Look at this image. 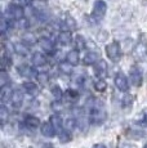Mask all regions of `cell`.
<instances>
[{
    "mask_svg": "<svg viewBox=\"0 0 147 148\" xmlns=\"http://www.w3.org/2000/svg\"><path fill=\"white\" fill-rule=\"evenodd\" d=\"M22 42H23L25 45H35L36 42H38V38H36L35 34L32 32H26L23 36H22Z\"/></svg>",
    "mask_w": 147,
    "mask_h": 148,
    "instance_id": "7402d4cb",
    "label": "cell"
},
{
    "mask_svg": "<svg viewBox=\"0 0 147 148\" xmlns=\"http://www.w3.org/2000/svg\"><path fill=\"white\" fill-rule=\"evenodd\" d=\"M23 90L27 93L31 97H35V95H38V93H39V88H38V85L35 84V82H32V81H26V82H23Z\"/></svg>",
    "mask_w": 147,
    "mask_h": 148,
    "instance_id": "9a60e30c",
    "label": "cell"
},
{
    "mask_svg": "<svg viewBox=\"0 0 147 148\" xmlns=\"http://www.w3.org/2000/svg\"><path fill=\"white\" fill-rule=\"evenodd\" d=\"M10 26H12L10 21H9V19H8L5 16H3V18H1V32H3V35L7 32L8 28H10Z\"/></svg>",
    "mask_w": 147,
    "mask_h": 148,
    "instance_id": "1f68e13d",
    "label": "cell"
},
{
    "mask_svg": "<svg viewBox=\"0 0 147 148\" xmlns=\"http://www.w3.org/2000/svg\"><path fill=\"white\" fill-rule=\"evenodd\" d=\"M40 132L45 138H53V136L56 135L57 130L54 129L52 122H43V125H41V127H40Z\"/></svg>",
    "mask_w": 147,
    "mask_h": 148,
    "instance_id": "8fae6325",
    "label": "cell"
},
{
    "mask_svg": "<svg viewBox=\"0 0 147 148\" xmlns=\"http://www.w3.org/2000/svg\"><path fill=\"white\" fill-rule=\"evenodd\" d=\"M106 88H107V84L103 79H98V80L94 81V89L97 90V92H104Z\"/></svg>",
    "mask_w": 147,
    "mask_h": 148,
    "instance_id": "4316f807",
    "label": "cell"
},
{
    "mask_svg": "<svg viewBox=\"0 0 147 148\" xmlns=\"http://www.w3.org/2000/svg\"><path fill=\"white\" fill-rule=\"evenodd\" d=\"M9 80L10 77L8 76L7 71H1V73H0V86L1 88H5L9 85Z\"/></svg>",
    "mask_w": 147,
    "mask_h": 148,
    "instance_id": "484cf974",
    "label": "cell"
},
{
    "mask_svg": "<svg viewBox=\"0 0 147 148\" xmlns=\"http://www.w3.org/2000/svg\"><path fill=\"white\" fill-rule=\"evenodd\" d=\"M32 64L36 67H41V66H45L47 64V58H45L44 54H41L40 52H36L32 54Z\"/></svg>",
    "mask_w": 147,
    "mask_h": 148,
    "instance_id": "2e32d148",
    "label": "cell"
},
{
    "mask_svg": "<svg viewBox=\"0 0 147 148\" xmlns=\"http://www.w3.org/2000/svg\"><path fill=\"white\" fill-rule=\"evenodd\" d=\"M142 80H143V75L141 72L139 68L137 67H133L131 70V81L134 86H139L142 84Z\"/></svg>",
    "mask_w": 147,
    "mask_h": 148,
    "instance_id": "30bf717a",
    "label": "cell"
},
{
    "mask_svg": "<svg viewBox=\"0 0 147 148\" xmlns=\"http://www.w3.org/2000/svg\"><path fill=\"white\" fill-rule=\"evenodd\" d=\"M143 124L147 125V110L143 111Z\"/></svg>",
    "mask_w": 147,
    "mask_h": 148,
    "instance_id": "74e56055",
    "label": "cell"
},
{
    "mask_svg": "<svg viewBox=\"0 0 147 148\" xmlns=\"http://www.w3.org/2000/svg\"><path fill=\"white\" fill-rule=\"evenodd\" d=\"M0 120H1L3 124H5L8 120V110L5 107V104H1V107H0Z\"/></svg>",
    "mask_w": 147,
    "mask_h": 148,
    "instance_id": "d6a6232c",
    "label": "cell"
},
{
    "mask_svg": "<svg viewBox=\"0 0 147 148\" xmlns=\"http://www.w3.org/2000/svg\"><path fill=\"white\" fill-rule=\"evenodd\" d=\"M31 5H32L35 13H40V12H45L47 10L48 1L47 0H32Z\"/></svg>",
    "mask_w": 147,
    "mask_h": 148,
    "instance_id": "e0dca14e",
    "label": "cell"
},
{
    "mask_svg": "<svg viewBox=\"0 0 147 148\" xmlns=\"http://www.w3.org/2000/svg\"><path fill=\"white\" fill-rule=\"evenodd\" d=\"M76 124H78V120H76L75 117H69L67 120H65L63 127H65V130H67V132H71L74 127L76 126Z\"/></svg>",
    "mask_w": 147,
    "mask_h": 148,
    "instance_id": "d4e9b609",
    "label": "cell"
},
{
    "mask_svg": "<svg viewBox=\"0 0 147 148\" xmlns=\"http://www.w3.org/2000/svg\"><path fill=\"white\" fill-rule=\"evenodd\" d=\"M63 23H65V27L69 28V31H75L76 27H78L76 21L70 16V14H66V18H63Z\"/></svg>",
    "mask_w": 147,
    "mask_h": 148,
    "instance_id": "603a6c76",
    "label": "cell"
},
{
    "mask_svg": "<svg viewBox=\"0 0 147 148\" xmlns=\"http://www.w3.org/2000/svg\"><path fill=\"white\" fill-rule=\"evenodd\" d=\"M107 10V4L103 1V0H97L93 4V10H92V18L95 19V23L100 22L101 19L104 17Z\"/></svg>",
    "mask_w": 147,
    "mask_h": 148,
    "instance_id": "7a4b0ae2",
    "label": "cell"
},
{
    "mask_svg": "<svg viewBox=\"0 0 147 148\" xmlns=\"http://www.w3.org/2000/svg\"><path fill=\"white\" fill-rule=\"evenodd\" d=\"M36 77H38V80H39V82H40V84H47L48 82V80H49V75H48L47 72H41V73H38V76H36Z\"/></svg>",
    "mask_w": 147,
    "mask_h": 148,
    "instance_id": "e575fe53",
    "label": "cell"
},
{
    "mask_svg": "<svg viewBox=\"0 0 147 148\" xmlns=\"http://www.w3.org/2000/svg\"><path fill=\"white\" fill-rule=\"evenodd\" d=\"M12 94H13V92L10 90L9 85H8V86H5V88H1V92H0V99H1V103L5 104L8 101L10 102Z\"/></svg>",
    "mask_w": 147,
    "mask_h": 148,
    "instance_id": "44dd1931",
    "label": "cell"
},
{
    "mask_svg": "<svg viewBox=\"0 0 147 148\" xmlns=\"http://www.w3.org/2000/svg\"><path fill=\"white\" fill-rule=\"evenodd\" d=\"M14 50L18 56H26V54H29V49H27V47L23 44V42H22V44L21 42L14 44Z\"/></svg>",
    "mask_w": 147,
    "mask_h": 148,
    "instance_id": "cb8c5ba5",
    "label": "cell"
},
{
    "mask_svg": "<svg viewBox=\"0 0 147 148\" xmlns=\"http://www.w3.org/2000/svg\"><path fill=\"white\" fill-rule=\"evenodd\" d=\"M106 120V111L101 104H93L89 111V121L92 124L100 125Z\"/></svg>",
    "mask_w": 147,
    "mask_h": 148,
    "instance_id": "6da1fadb",
    "label": "cell"
},
{
    "mask_svg": "<svg viewBox=\"0 0 147 148\" xmlns=\"http://www.w3.org/2000/svg\"><path fill=\"white\" fill-rule=\"evenodd\" d=\"M59 68H61V72L66 73V75H71L72 73V66L69 62H62V63L59 64Z\"/></svg>",
    "mask_w": 147,
    "mask_h": 148,
    "instance_id": "f546056e",
    "label": "cell"
},
{
    "mask_svg": "<svg viewBox=\"0 0 147 148\" xmlns=\"http://www.w3.org/2000/svg\"><path fill=\"white\" fill-rule=\"evenodd\" d=\"M75 42H76V49H83V48L87 47V39L81 35H78L75 38Z\"/></svg>",
    "mask_w": 147,
    "mask_h": 148,
    "instance_id": "83f0119b",
    "label": "cell"
},
{
    "mask_svg": "<svg viewBox=\"0 0 147 148\" xmlns=\"http://www.w3.org/2000/svg\"><path fill=\"white\" fill-rule=\"evenodd\" d=\"M84 64L87 66H95V64L100 62V54L95 53V52H89L84 56V59H83Z\"/></svg>",
    "mask_w": 147,
    "mask_h": 148,
    "instance_id": "7c38bea8",
    "label": "cell"
},
{
    "mask_svg": "<svg viewBox=\"0 0 147 148\" xmlns=\"http://www.w3.org/2000/svg\"><path fill=\"white\" fill-rule=\"evenodd\" d=\"M133 57L139 62L146 61L147 59V42L138 41L135 44V47L133 48Z\"/></svg>",
    "mask_w": 147,
    "mask_h": 148,
    "instance_id": "3957f363",
    "label": "cell"
},
{
    "mask_svg": "<svg viewBox=\"0 0 147 148\" xmlns=\"http://www.w3.org/2000/svg\"><path fill=\"white\" fill-rule=\"evenodd\" d=\"M7 14L9 18L16 19V21H22L23 19V8L21 5H16V4H10L7 9Z\"/></svg>",
    "mask_w": 147,
    "mask_h": 148,
    "instance_id": "5b68a950",
    "label": "cell"
},
{
    "mask_svg": "<svg viewBox=\"0 0 147 148\" xmlns=\"http://www.w3.org/2000/svg\"><path fill=\"white\" fill-rule=\"evenodd\" d=\"M93 148H107V147L104 146V144H102V143H98V144H95Z\"/></svg>",
    "mask_w": 147,
    "mask_h": 148,
    "instance_id": "f35d334b",
    "label": "cell"
},
{
    "mask_svg": "<svg viewBox=\"0 0 147 148\" xmlns=\"http://www.w3.org/2000/svg\"><path fill=\"white\" fill-rule=\"evenodd\" d=\"M10 104L13 108H21V106L23 104V93L21 90H13L12 98H10Z\"/></svg>",
    "mask_w": 147,
    "mask_h": 148,
    "instance_id": "52a82bcc",
    "label": "cell"
},
{
    "mask_svg": "<svg viewBox=\"0 0 147 148\" xmlns=\"http://www.w3.org/2000/svg\"><path fill=\"white\" fill-rule=\"evenodd\" d=\"M106 54L112 62H117L121 57V49L120 45L116 41H112L111 44H109L106 47Z\"/></svg>",
    "mask_w": 147,
    "mask_h": 148,
    "instance_id": "277c9868",
    "label": "cell"
},
{
    "mask_svg": "<svg viewBox=\"0 0 147 148\" xmlns=\"http://www.w3.org/2000/svg\"><path fill=\"white\" fill-rule=\"evenodd\" d=\"M94 73L98 79H104L107 76V63L103 59H100L97 64L94 66Z\"/></svg>",
    "mask_w": 147,
    "mask_h": 148,
    "instance_id": "ba28073f",
    "label": "cell"
},
{
    "mask_svg": "<svg viewBox=\"0 0 147 148\" xmlns=\"http://www.w3.org/2000/svg\"><path fill=\"white\" fill-rule=\"evenodd\" d=\"M58 41L61 45H69L72 41V34L71 31H62L58 35Z\"/></svg>",
    "mask_w": 147,
    "mask_h": 148,
    "instance_id": "ac0fdd59",
    "label": "cell"
},
{
    "mask_svg": "<svg viewBox=\"0 0 147 148\" xmlns=\"http://www.w3.org/2000/svg\"><path fill=\"white\" fill-rule=\"evenodd\" d=\"M18 73L25 77H32V76H38L34 71V68H31L29 64H22V66L18 67Z\"/></svg>",
    "mask_w": 147,
    "mask_h": 148,
    "instance_id": "d6986e66",
    "label": "cell"
},
{
    "mask_svg": "<svg viewBox=\"0 0 147 148\" xmlns=\"http://www.w3.org/2000/svg\"><path fill=\"white\" fill-rule=\"evenodd\" d=\"M23 124L25 126H27L29 129H35V127H38L39 125H40V120H39L38 117H35V116H26L23 120Z\"/></svg>",
    "mask_w": 147,
    "mask_h": 148,
    "instance_id": "ffe728a7",
    "label": "cell"
},
{
    "mask_svg": "<svg viewBox=\"0 0 147 148\" xmlns=\"http://www.w3.org/2000/svg\"><path fill=\"white\" fill-rule=\"evenodd\" d=\"M40 47L48 54H53V52H54V41L50 38H47V36L40 39Z\"/></svg>",
    "mask_w": 147,
    "mask_h": 148,
    "instance_id": "9c48e42d",
    "label": "cell"
},
{
    "mask_svg": "<svg viewBox=\"0 0 147 148\" xmlns=\"http://www.w3.org/2000/svg\"><path fill=\"white\" fill-rule=\"evenodd\" d=\"M65 95H66V98L69 99L70 102H75L76 99L79 98V92L78 90H74V89H69Z\"/></svg>",
    "mask_w": 147,
    "mask_h": 148,
    "instance_id": "f1b7e54d",
    "label": "cell"
},
{
    "mask_svg": "<svg viewBox=\"0 0 147 148\" xmlns=\"http://www.w3.org/2000/svg\"><path fill=\"white\" fill-rule=\"evenodd\" d=\"M59 140H61L62 143H67V142L71 140V134H70V132L63 130V132L59 133Z\"/></svg>",
    "mask_w": 147,
    "mask_h": 148,
    "instance_id": "836d02e7",
    "label": "cell"
},
{
    "mask_svg": "<svg viewBox=\"0 0 147 148\" xmlns=\"http://www.w3.org/2000/svg\"><path fill=\"white\" fill-rule=\"evenodd\" d=\"M115 85L120 92H124L125 93L129 88V82H128V79L126 76L124 75L123 72H117L116 76H115Z\"/></svg>",
    "mask_w": 147,
    "mask_h": 148,
    "instance_id": "8992f818",
    "label": "cell"
},
{
    "mask_svg": "<svg viewBox=\"0 0 147 148\" xmlns=\"http://www.w3.org/2000/svg\"><path fill=\"white\" fill-rule=\"evenodd\" d=\"M143 148H147V143L145 144V146H143Z\"/></svg>",
    "mask_w": 147,
    "mask_h": 148,
    "instance_id": "ab89813d",
    "label": "cell"
},
{
    "mask_svg": "<svg viewBox=\"0 0 147 148\" xmlns=\"http://www.w3.org/2000/svg\"><path fill=\"white\" fill-rule=\"evenodd\" d=\"M50 90H52L53 97H54V98L57 99V101H59V99H61L62 97H63V92H62V89L58 86V85H53L52 89H50Z\"/></svg>",
    "mask_w": 147,
    "mask_h": 148,
    "instance_id": "4dcf8cb0",
    "label": "cell"
},
{
    "mask_svg": "<svg viewBox=\"0 0 147 148\" xmlns=\"http://www.w3.org/2000/svg\"><path fill=\"white\" fill-rule=\"evenodd\" d=\"M50 122H52V125L54 126V129L57 130L58 133H61V132H63V124H65V121L62 120V117L58 115V113H54V115H52L50 116Z\"/></svg>",
    "mask_w": 147,
    "mask_h": 148,
    "instance_id": "5bb4252c",
    "label": "cell"
},
{
    "mask_svg": "<svg viewBox=\"0 0 147 148\" xmlns=\"http://www.w3.org/2000/svg\"><path fill=\"white\" fill-rule=\"evenodd\" d=\"M48 148H50V147H48Z\"/></svg>",
    "mask_w": 147,
    "mask_h": 148,
    "instance_id": "60d3db41",
    "label": "cell"
},
{
    "mask_svg": "<svg viewBox=\"0 0 147 148\" xmlns=\"http://www.w3.org/2000/svg\"><path fill=\"white\" fill-rule=\"evenodd\" d=\"M66 62H69L71 66H78L80 62V53L78 49H72L67 53L66 56Z\"/></svg>",
    "mask_w": 147,
    "mask_h": 148,
    "instance_id": "4fadbf2b",
    "label": "cell"
},
{
    "mask_svg": "<svg viewBox=\"0 0 147 148\" xmlns=\"http://www.w3.org/2000/svg\"><path fill=\"white\" fill-rule=\"evenodd\" d=\"M18 3L21 7H26V5H30L32 3V0H18Z\"/></svg>",
    "mask_w": 147,
    "mask_h": 148,
    "instance_id": "8d00e7d4",
    "label": "cell"
},
{
    "mask_svg": "<svg viewBox=\"0 0 147 148\" xmlns=\"http://www.w3.org/2000/svg\"><path fill=\"white\" fill-rule=\"evenodd\" d=\"M133 103V97L131 94H125L123 98V107H128Z\"/></svg>",
    "mask_w": 147,
    "mask_h": 148,
    "instance_id": "d590c367",
    "label": "cell"
}]
</instances>
